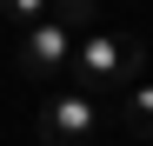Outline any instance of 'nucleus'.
I'll use <instances>...</instances> for the list:
<instances>
[{
	"label": "nucleus",
	"mask_w": 153,
	"mask_h": 146,
	"mask_svg": "<svg viewBox=\"0 0 153 146\" xmlns=\"http://www.w3.org/2000/svg\"><path fill=\"white\" fill-rule=\"evenodd\" d=\"M73 86L80 93H93L100 106H120V86H133L140 73H146V46L133 40V33H113V27H93L80 46H73Z\"/></svg>",
	"instance_id": "nucleus-1"
},
{
	"label": "nucleus",
	"mask_w": 153,
	"mask_h": 146,
	"mask_svg": "<svg viewBox=\"0 0 153 146\" xmlns=\"http://www.w3.org/2000/svg\"><path fill=\"white\" fill-rule=\"evenodd\" d=\"M100 106L93 93H80V86H67V93H53V100L40 106V146H87L93 139V126H100Z\"/></svg>",
	"instance_id": "nucleus-2"
},
{
	"label": "nucleus",
	"mask_w": 153,
	"mask_h": 146,
	"mask_svg": "<svg viewBox=\"0 0 153 146\" xmlns=\"http://www.w3.org/2000/svg\"><path fill=\"white\" fill-rule=\"evenodd\" d=\"M73 27H60V20H40V27H27L20 33V46H13V60H20V73L27 80H53V73H67L73 66Z\"/></svg>",
	"instance_id": "nucleus-3"
},
{
	"label": "nucleus",
	"mask_w": 153,
	"mask_h": 146,
	"mask_svg": "<svg viewBox=\"0 0 153 146\" xmlns=\"http://www.w3.org/2000/svg\"><path fill=\"white\" fill-rule=\"evenodd\" d=\"M120 126L133 146H153V80H133L120 93Z\"/></svg>",
	"instance_id": "nucleus-4"
},
{
	"label": "nucleus",
	"mask_w": 153,
	"mask_h": 146,
	"mask_svg": "<svg viewBox=\"0 0 153 146\" xmlns=\"http://www.w3.org/2000/svg\"><path fill=\"white\" fill-rule=\"evenodd\" d=\"M0 13H7V20H20V27H40V20L53 13V0H0Z\"/></svg>",
	"instance_id": "nucleus-5"
},
{
	"label": "nucleus",
	"mask_w": 153,
	"mask_h": 146,
	"mask_svg": "<svg viewBox=\"0 0 153 146\" xmlns=\"http://www.w3.org/2000/svg\"><path fill=\"white\" fill-rule=\"evenodd\" d=\"M93 7H100V0H53L47 20H60V27H93Z\"/></svg>",
	"instance_id": "nucleus-6"
}]
</instances>
